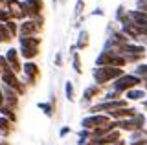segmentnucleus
I'll use <instances>...</instances> for the list:
<instances>
[{
  "mask_svg": "<svg viewBox=\"0 0 147 145\" xmlns=\"http://www.w3.org/2000/svg\"><path fill=\"white\" fill-rule=\"evenodd\" d=\"M7 2V11H9V17L11 19H22V17L26 15L24 11V6H22L20 2H17V0H6Z\"/></svg>",
  "mask_w": 147,
  "mask_h": 145,
  "instance_id": "10",
  "label": "nucleus"
},
{
  "mask_svg": "<svg viewBox=\"0 0 147 145\" xmlns=\"http://www.w3.org/2000/svg\"><path fill=\"white\" fill-rule=\"evenodd\" d=\"M142 83L140 77H136V75H121V77H118L114 81V92H129V90H132L134 87Z\"/></svg>",
  "mask_w": 147,
  "mask_h": 145,
  "instance_id": "4",
  "label": "nucleus"
},
{
  "mask_svg": "<svg viewBox=\"0 0 147 145\" xmlns=\"http://www.w3.org/2000/svg\"><path fill=\"white\" fill-rule=\"evenodd\" d=\"M98 64L99 66H110V68H121L125 66V59L119 53H114V52H103L101 55L98 57Z\"/></svg>",
  "mask_w": 147,
  "mask_h": 145,
  "instance_id": "2",
  "label": "nucleus"
},
{
  "mask_svg": "<svg viewBox=\"0 0 147 145\" xmlns=\"http://www.w3.org/2000/svg\"><path fill=\"white\" fill-rule=\"evenodd\" d=\"M0 75H2V70H0Z\"/></svg>",
  "mask_w": 147,
  "mask_h": 145,
  "instance_id": "33",
  "label": "nucleus"
},
{
  "mask_svg": "<svg viewBox=\"0 0 147 145\" xmlns=\"http://www.w3.org/2000/svg\"><path fill=\"white\" fill-rule=\"evenodd\" d=\"M110 121H109V116H98V114H94V116H88V117H85L83 119V127L85 129H98V127H105V125H109Z\"/></svg>",
  "mask_w": 147,
  "mask_h": 145,
  "instance_id": "7",
  "label": "nucleus"
},
{
  "mask_svg": "<svg viewBox=\"0 0 147 145\" xmlns=\"http://www.w3.org/2000/svg\"><path fill=\"white\" fill-rule=\"evenodd\" d=\"M2 81L6 83L7 88L13 90V92H17V94H24L26 92L24 85H20V81L17 79V75L13 74V72H2Z\"/></svg>",
  "mask_w": 147,
  "mask_h": 145,
  "instance_id": "6",
  "label": "nucleus"
},
{
  "mask_svg": "<svg viewBox=\"0 0 147 145\" xmlns=\"http://www.w3.org/2000/svg\"><path fill=\"white\" fill-rule=\"evenodd\" d=\"M74 68H76L77 74H81L83 68H81V59H79V53H74Z\"/></svg>",
  "mask_w": 147,
  "mask_h": 145,
  "instance_id": "24",
  "label": "nucleus"
},
{
  "mask_svg": "<svg viewBox=\"0 0 147 145\" xmlns=\"http://www.w3.org/2000/svg\"><path fill=\"white\" fill-rule=\"evenodd\" d=\"M99 92H101V88L98 87V85H96V87L86 88V90H85V94H83V97H85V101H90V99H92V97H96Z\"/></svg>",
  "mask_w": 147,
  "mask_h": 145,
  "instance_id": "17",
  "label": "nucleus"
},
{
  "mask_svg": "<svg viewBox=\"0 0 147 145\" xmlns=\"http://www.w3.org/2000/svg\"><path fill=\"white\" fill-rule=\"evenodd\" d=\"M68 132H70V127H64V129L61 130V136H66Z\"/></svg>",
  "mask_w": 147,
  "mask_h": 145,
  "instance_id": "29",
  "label": "nucleus"
},
{
  "mask_svg": "<svg viewBox=\"0 0 147 145\" xmlns=\"http://www.w3.org/2000/svg\"><path fill=\"white\" fill-rule=\"evenodd\" d=\"M145 88H147V79H145Z\"/></svg>",
  "mask_w": 147,
  "mask_h": 145,
  "instance_id": "32",
  "label": "nucleus"
},
{
  "mask_svg": "<svg viewBox=\"0 0 147 145\" xmlns=\"http://www.w3.org/2000/svg\"><path fill=\"white\" fill-rule=\"evenodd\" d=\"M40 28H42V19L28 20L20 26V33H22V37H33V33H37Z\"/></svg>",
  "mask_w": 147,
  "mask_h": 145,
  "instance_id": "8",
  "label": "nucleus"
},
{
  "mask_svg": "<svg viewBox=\"0 0 147 145\" xmlns=\"http://www.w3.org/2000/svg\"><path fill=\"white\" fill-rule=\"evenodd\" d=\"M83 7H85V0H77V4H76V17L81 15Z\"/></svg>",
  "mask_w": 147,
  "mask_h": 145,
  "instance_id": "26",
  "label": "nucleus"
},
{
  "mask_svg": "<svg viewBox=\"0 0 147 145\" xmlns=\"http://www.w3.org/2000/svg\"><path fill=\"white\" fill-rule=\"evenodd\" d=\"M144 123H145V116L144 114H134L132 117H127V119L119 121L116 125L121 127V129H125V130H140L142 127H144Z\"/></svg>",
  "mask_w": 147,
  "mask_h": 145,
  "instance_id": "5",
  "label": "nucleus"
},
{
  "mask_svg": "<svg viewBox=\"0 0 147 145\" xmlns=\"http://www.w3.org/2000/svg\"><path fill=\"white\" fill-rule=\"evenodd\" d=\"M138 9L147 13V0H138Z\"/></svg>",
  "mask_w": 147,
  "mask_h": 145,
  "instance_id": "27",
  "label": "nucleus"
},
{
  "mask_svg": "<svg viewBox=\"0 0 147 145\" xmlns=\"http://www.w3.org/2000/svg\"><path fill=\"white\" fill-rule=\"evenodd\" d=\"M24 11H26V15H31V17H39L40 13H42V9H44V2L42 0H26L24 4Z\"/></svg>",
  "mask_w": 147,
  "mask_h": 145,
  "instance_id": "9",
  "label": "nucleus"
},
{
  "mask_svg": "<svg viewBox=\"0 0 147 145\" xmlns=\"http://www.w3.org/2000/svg\"><path fill=\"white\" fill-rule=\"evenodd\" d=\"M13 130V123L6 117H0V132L2 134H9Z\"/></svg>",
  "mask_w": 147,
  "mask_h": 145,
  "instance_id": "18",
  "label": "nucleus"
},
{
  "mask_svg": "<svg viewBox=\"0 0 147 145\" xmlns=\"http://www.w3.org/2000/svg\"><path fill=\"white\" fill-rule=\"evenodd\" d=\"M55 64L61 66V53H57V57H55Z\"/></svg>",
  "mask_w": 147,
  "mask_h": 145,
  "instance_id": "30",
  "label": "nucleus"
},
{
  "mask_svg": "<svg viewBox=\"0 0 147 145\" xmlns=\"http://www.w3.org/2000/svg\"><path fill=\"white\" fill-rule=\"evenodd\" d=\"M88 46V31H81L79 33V39H77V48L79 50H85Z\"/></svg>",
  "mask_w": 147,
  "mask_h": 145,
  "instance_id": "19",
  "label": "nucleus"
},
{
  "mask_svg": "<svg viewBox=\"0 0 147 145\" xmlns=\"http://www.w3.org/2000/svg\"><path fill=\"white\" fill-rule=\"evenodd\" d=\"M145 107H147V101H145Z\"/></svg>",
  "mask_w": 147,
  "mask_h": 145,
  "instance_id": "34",
  "label": "nucleus"
},
{
  "mask_svg": "<svg viewBox=\"0 0 147 145\" xmlns=\"http://www.w3.org/2000/svg\"><path fill=\"white\" fill-rule=\"evenodd\" d=\"M121 75H123L121 68H110V66H99L98 70L94 72V79H96V83H99V85H105V83H109L110 79H118V77H121Z\"/></svg>",
  "mask_w": 147,
  "mask_h": 145,
  "instance_id": "1",
  "label": "nucleus"
},
{
  "mask_svg": "<svg viewBox=\"0 0 147 145\" xmlns=\"http://www.w3.org/2000/svg\"><path fill=\"white\" fill-rule=\"evenodd\" d=\"M11 20V17H9V11L6 7H0V22H7Z\"/></svg>",
  "mask_w": 147,
  "mask_h": 145,
  "instance_id": "25",
  "label": "nucleus"
},
{
  "mask_svg": "<svg viewBox=\"0 0 147 145\" xmlns=\"http://www.w3.org/2000/svg\"><path fill=\"white\" fill-rule=\"evenodd\" d=\"M119 140V132L118 130H112V132L101 136V138H94L92 142H88L90 145H107V143H112V142H118Z\"/></svg>",
  "mask_w": 147,
  "mask_h": 145,
  "instance_id": "13",
  "label": "nucleus"
},
{
  "mask_svg": "<svg viewBox=\"0 0 147 145\" xmlns=\"http://www.w3.org/2000/svg\"><path fill=\"white\" fill-rule=\"evenodd\" d=\"M24 74L28 75V81H30L31 85H33L35 81L40 77L39 66H37V64H33V62H28V64H24Z\"/></svg>",
  "mask_w": 147,
  "mask_h": 145,
  "instance_id": "14",
  "label": "nucleus"
},
{
  "mask_svg": "<svg viewBox=\"0 0 147 145\" xmlns=\"http://www.w3.org/2000/svg\"><path fill=\"white\" fill-rule=\"evenodd\" d=\"M145 94L144 90H129L127 92V99H132V101H136V99H142Z\"/></svg>",
  "mask_w": 147,
  "mask_h": 145,
  "instance_id": "21",
  "label": "nucleus"
},
{
  "mask_svg": "<svg viewBox=\"0 0 147 145\" xmlns=\"http://www.w3.org/2000/svg\"><path fill=\"white\" fill-rule=\"evenodd\" d=\"M39 44L40 39L37 37H22L20 39V50H22V55L26 59H33L39 55Z\"/></svg>",
  "mask_w": 147,
  "mask_h": 145,
  "instance_id": "3",
  "label": "nucleus"
},
{
  "mask_svg": "<svg viewBox=\"0 0 147 145\" xmlns=\"http://www.w3.org/2000/svg\"><path fill=\"white\" fill-rule=\"evenodd\" d=\"M109 114L112 116V117H125V119H127V117H132V116H134V114H136V110H134V108H127V107H123V108L110 110Z\"/></svg>",
  "mask_w": 147,
  "mask_h": 145,
  "instance_id": "15",
  "label": "nucleus"
},
{
  "mask_svg": "<svg viewBox=\"0 0 147 145\" xmlns=\"http://www.w3.org/2000/svg\"><path fill=\"white\" fill-rule=\"evenodd\" d=\"M131 145H147V140H145V138L136 140V142H131Z\"/></svg>",
  "mask_w": 147,
  "mask_h": 145,
  "instance_id": "28",
  "label": "nucleus"
},
{
  "mask_svg": "<svg viewBox=\"0 0 147 145\" xmlns=\"http://www.w3.org/2000/svg\"><path fill=\"white\" fill-rule=\"evenodd\" d=\"M11 40V33L7 31L6 24H0V42H9Z\"/></svg>",
  "mask_w": 147,
  "mask_h": 145,
  "instance_id": "20",
  "label": "nucleus"
},
{
  "mask_svg": "<svg viewBox=\"0 0 147 145\" xmlns=\"http://www.w3.org/2000/svg\"><path fill=\"white\" fill-rule=\"evenodd\" d=\"M39 108L46 112V116H50V117L53 116V108H52V105H48V103H39Z\"/></svg>",
  "mask_w": 147,
  "mask_h": 145,
  "instance_id": "23",
  "label": "nucleus"
},
{
  "mask_svg": "<svg viewBox=\"0 0 147 145\" xmlns=\"http://www.w3.org/2000/svg\"><path fill=\"white\" fill-rule=\"evenodd\" d=\"M116 145H125V143H123L121 140H118V142H116Z\"/></svg>",
  "mask_w": 147,
  "mask_h": 145,
  "instance_id": "31",
  "label": "nucleus"
},
{
  "mask_svg": "<svg viewBox=\"0 0 147 145\" xmlns=\"http://www.w3.org/2000/svg\"><path fill=\"white\" fill-rule=\"evenodd\" d=\"M0 112H2V114H4V117H6V119H9L11 123L17 119V116H15V110H13V108H9L7 105H2V107H0Z\"/></svg>",
  "mask_w": 147,
  "mask_h": 145,
  "instance_id": "16",
  "label": "nucleus"
},
{
  "mask_svg": "<svg viewBox=\"0 0 147 145\" xmlns=\"http://www.w3.org/2000/svg\"><path fill=\"white\" fill-rule=\"evenodd\" d=\"M6 59V62H7V66H9V70L13 72V74L17 75V72H20L22 68H20V62H18V55H17V50H7V55L4 57Z\"/></svg>",
  "mask_w": 147,
  "mask_h": 145,
  "instance_id": "11",
  "label": "nucleus"
},
{
  "mask_svg": "<svg viewBox=\"0 0 147 145\" xmlns=\"http://www.w3.org/2000/svg\"><path fill=\"white\" fill-rule=\"evenodd\" d=\"M64 92H66V97H68V101H74L76 99V94H74V85L68 81L66 83V87H64Z\"/></svg>",
  "mask_w": 147,
  "mask_h": 145,
  "instance_id": "22",
  "label": "nucleus"
},
{
  "mask_svg": "<svg viewBox=\"0 0 147 145\" xmlns=\"http://www.w3.org/2000/svg\"><path fill=\"white\" fill-rule=\"evenodd\" d=\"M127 103L123 101V99H112V101H107V103H103V105H96V107H92V112H98V110H116V108H123Z\"/></svg>",
  "mask_w": 147,
  "mask_h": 145,
  "instance_id": "12",
  "label": "nucleus"
}]
</instances>
